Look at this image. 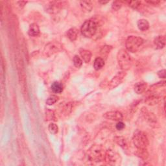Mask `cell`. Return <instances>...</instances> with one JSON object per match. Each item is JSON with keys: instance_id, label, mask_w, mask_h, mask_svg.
Here are the masks:
<instances>
[{"instance_id": "6da1fadb", "label": "cell", "mask_w": 166, "mask_h": 166, "mask_svg": "<svg viewBox=\"0 0 166 166\" xmlns=\"http://www.w3.org/2000/svg\"><path fill=\"white\" fill-rule=\"evenodd\" d=\"M16 63L17 67V71L18 75V80L20 82V85L21 86V90L22 94L25 99H28V92L27 88V81H26V75L25 73L23 61H22L21 58H20V55L16 56Z\"/></svg>"}, {"instance_id": "7a4b0ae2", "label": "cell", "mask_w": 166, "mask_h": 166, "mask_svg": "<svg viewBox=\"0 0 166 166\" xmlns=\"http://www.w3.org/2000/svg\"><path fill=\"white\" fill-rule=\"evenodd\" d=\"M106 150L101 145H93L87 151L86 156L88 160L93 162H101L104 161Z\"/></svg>"}, {"instance_id": "3957f363", "label": "cell", "mask_w": 166, "mask_h": 166, "mask_svg": "<svg viewBox=\"0 0 166 166\" xmlns=\"http://www.w3.org/2000/svg\"><path fill=\"white\" fill-rule=\"evenodd\" d=\"M99 25L97 21L95 20H88L84 22L81 26V31L82 35L86 38L94 37L98 30Z\"/></svg>"}, {"instance_id": "277c9868", "label": "cell", "mask_w": 166, "mask_h": 166, "mask_svg": "<svg viewBox=\"0 0 166 166\" xmlns=\"http://www.w3.org/2000/svg\"><path fill=\"white\" fill-rule=\"evenodd\" d=\"M117 60L119 66L123 71H127L129 70L132 65V58L125 49H120L117 55Z\"/></svg>"}, {"instance_id": "5b68a950", "label": "cell", "mask_w": 166, "mask_h": 166, "mask_svg": "<svg viewBox=\"0 0 166 166\" xmlns=\"http://www.w3.org/2000/svg\"><path fill=\"white\" fill-rule=\"evenodd\" d=\"M132 142L138 149H147L149 145V140L145 132L137 130L134 133Z\"/></svg>"}, {"instance_id": "8992f818", "label": "cell", "mask_w": 166, "mask_h": 166, "mask_svg": "<svg viewBox=\"0 0 166 166\" xmlns=\"http://www.w3.org/2000/svg\"><path fill=\"white\" fill-rule=\"evenodd\" d=\"M144 43V40L143 39L136 36H130L127 38L125 42V46L127 49L131 52H137L141 46Z\"/></svg>"}, {"instance_id": "52a82bcc", "label": "cell", "mask_w": 166, "mask_h": 166, "mask_svg": "<svg viewBox=\"0 0 166 166\" xmlns=\"http://www.w3.org/2000/svg\"><path fill=\"white\" fill-rule=\"evenodd\" d=\"M63 49V46L57 41H51L44 47L43 55L46 57H50Z\"/></svg>"}, {"instance_id": "ba28073f", "label": "cell", "mask_w": 166, "mask_h": 166, "mask_svg": "<svg viewBox=\"0 0 166 166\" xmlns=\"http://www.w3.org/2000/svg\"><path fill=\"white\" fill-rule=\"evenodd\" d=\"M104 161L109 165H118L121 161L120 154H119L117 152L114 151L113 150H106Z\"/></svg>"}, {"instance_id": "9c48e42d", "label": "cell", "mask_w": 166, "mask_h": 166, "mask_svg": "<svg viewBox=\"0 0 166 166\" xmlns=\"http://www.w3.org/2000/svg\"><path fill=\"white\" fill-rule=\"evenodd\" d=\"M66 3L64 2H51L46 5V11L49 14H56L63 9L64 5H66Z\"/></svg>"}, {"instance_id": "30bf717a", "label": "cell", "mask_w": 166, "mask_h": 166, "mask_svg": "<svg viewBox=\"0 0 166 166\" xmlns=\"http://www.w3.org/2000/svg\"><path fill=\"white\" fill-rule=\"evenodd\" d=\"M127 73L125 71H119L115 76L112 78L111 81L109 82L108 88L110 89H114L119 85L122 82L125 77H126Z\"/></svg>"}, {"instance_id": "8fae6325", "label": "cell", "mask_w": 166, "mask_h": 166, "mask_svg": "<svg viewBox=\"0 0 166 166\" xmlns=\"http://www.w3.org/2000/svg\"><path fill=\"white\" fill-rule=\"evenodd\" d=\"M141 114L150 125H155L157 123V119L153 113L150 112L147 108L143 107L141 109Z\"/></svg>"}, {"instance_id": "7c38bea8", "label": "cell", "mask_w": 166, "mask_h": 166, "mask_svg": "<svg viewBox=\"0 0 166 166\" xmlns=\"http://www.w3.org/2000/svg\"><path fill=\"white\" fill-rule=\"evenodd\" d=\"M103 117L105 119H107L112 121H115V122H120L123 119V116L122 112L119 111H109L104 113Z\"/></svg>"}, {"instance_id": "4fadbf2b", "label": "cell", "mask_w": 166, "mask_h": 166, "mask_svg": "<svg viewBox=\"0 0 166 166\" xmlns=\"http://www.w3.org/2000/svg\"><path fill=\"white\" fill-rule=\"evenodd\" d=\"M149 95L145 98V103L149 106H154L159 103L160 96L158 94H155L154 92L148 93Z\"/></svg>"}, {"instance_id": "5bb4252c", "label": "cell", "mask_w": 166, "mask_h": 166, "mask_svg": "<svg viewBox=\"0 0 166 166\" xmlns=\"http://www.w3.org/2000/svg\"><path fill=\"white\" fill-rule=\"evenodd\" d=\"M147 88V83L144 82H138L135 84L134 86V92L137 94H141L146 91Z\"/></svg>"}, {"instance_id": "9a60e30c", "label": "cell", "mask_w": 166, "mask_h": 166, "mask_svg": "<svg viewBox=\"0 0 166 166\" xmlns=\"http://www.w3.org/2000/svg\"><path fill=\"white\" fill-rule=\"evenodd\" d=\"M165 42H166L165 36L164 35L158 36L157 37L155 38V39L154 40V46L158 49H163L165 46Z\"/></svg>"}, {"instance_id": "2e32d148", "label": "cell", "mask_w": 166, "mask_h": 166, "mask_svg": "<svg viewBox=\"0 0 166 166\" xmlns=\"http://www.w3.org/2000/svg\"><path fill=\"white\" fill-rule=\"evenodd\" d=\"M40 28L38 24L33 23L31 24L29 26V29L28 31V34L30 36L33 37H36L40 35Z\"/></svg>"}, {"instance_id": "e0dca14e", "label": "cell", "mask_w": 166, "mask_h": 166, "mask_svg": "<svg viewBox=\"0 0 166 166\" xmlns=\"http://www.w3.org/2000/svg\"><path fill=\"white\" fill-rule=\"evenodd\" d=\"M78 35H79V30L75 27H72L66 33L67 37L71 41L76 40L77 39Z\"/></svg>"}, {"instance_id": "ac0fdd59", "label": "cell", "mask_w": 166, "mask_h": 166, "mask_svg": "<svg viewBox=\"0 0 166 166\" xmlns=\"http://www.w3.org/2000/svg\"><path fill=\"white\" fill-rule=\"evenodd\" d=\"M114 141L123 149H126L128 147L127 141L123 136H115L114 138Z\"/></svg>"}, {"instance_id": "d6986e66", "label": "cell", "mask_w": 166, "mask_h": 166, "mask_svg": "<svg viewBox=\"0 0 166 166\" xmlns=\"http://www.w3.org/2000/svg\"><path fill=\"white\" fill-rule=\"evenodd\" d=\"M80 55L85 62L88 63L91 60L92 53L90 51L86 49H81L80 51Z\"/></svg>"}, {"instance_id": "ffe728a7", "label": "cell", "mask_w": 166, "mask_h": 166, "mask_svg": "<svg viewBox=\"0 0 166 166\" xmlns=\"http://www.w3.org/2000/svg\"><path fill=\"white\" fill-rule=\"evenodd\" d=\"M51 89L52 90L53 92H54L55 94H60L62 93L63 91V85L61 83L59 82H54L53 83H52Z\"/></svg>"}, {"instance_id": "44dd1931", "label": "cell", "mask_w": 166, "mask_h": 166, "mask_svg": "<svg viewBox=\"0 0 166 166\" xmlns=\"http://www.w3.org/2000/svg\"><path fill=\"white\" fill-rule=\"evenodd\" d=\"M137 25L138 29L141 31H145L149 28V23L147 20L141 19L138 21Z\"/></svg>"}, {"instance_id": "7402d4cb", "label": "cell", "mask_w": 166, "mask_h": 166, "mask_svg": "<svg viewBox=\"0 0 166 166\" xmlns=\"http://www.w3.org/2000/svg\"><path fill=\"white\" fill-rule=\"evenodd\" d=\"M81 7L82 9L86 12H91L93 9V5L92 2L90 1H81L80 2Z\"/></svg>"}, {"instance_id": "603a6c76", "label": "cell", "mask_w": 166, "mask_h": 166, "mask_svg": "<svg viewBox=\"0 0 166 166\" xmlns=\"http://www.w3.org/2000/svg\"><path fill=\"white\" fill-rule=\"evenodd\" d=\"M104 66V60L101 57H97L94 62V67L95 70H99Z\"/></svg>"}, {"instance_id": "cb8c5ba5", "label": "cell", "mask_w": 166, "mask_h": 166, "mask_svg": "<svg viewBox=\"0 0 166 166\" xmlns=\"http://www.w3.org/2000/svg\"><path fill=\"white\" fill-rule=\"evenodd\" d=\"M165 86V81H162L161 82H158L157 83H155L154 85H152L150 87L149 90H148L147 93H150V92H155L156 90L161 88L162 86Z\"/></svg>"}, {"instance_id": "d4e9b609", "label": "cell", "mask_w": 166, "mask_h": 166, "mask_svg": "<svg viewBox=\"0 0 166 166\" xmlns=\"http://www.w3.org/2000/svg\"><path fill=\"white\" fill-rule=\"evenodd\" d=\"M136 155L143 160H146L149 156V153L147 151V149H138Z\"/></svg>"}, {"instance_id": "484cf974", "label": "cell", "mask_w": 166, "mask_h": 166, "mask_svg": "<svg viewBox=\"0 0 166 166\" xmlns=\"http://www.w3.org/2000/svg\"><path fill=\"white\" fill-rule=\"evenodd\" d=\"M45 115H46V119L47 121H56L55 114L53 110L47 109L46 111V114Z\"/></svg>"}, {"instance_id": "4316f807", "label": "cell", "mask_w": 166, "mask_h": 166, "mask_svg": "<svg viewBox=\"0 0 166 166\" xmlns=\"http://www.w3.org/2000/svg\"><path fill=\"white\" fill-rule=\"evenodd\" d=\"M129 6L131 7V8L136 9V10H139L140 7L142 5L141 2L140 1H132V2H128Z\"/></svg>"}, {"instance_id": "83f0119b", "label": "cell", "mask_w": 166, "mask_h": 166, "mask_svg": "<svg viewBox=\"0 0 166 166\" xmlns=\"http://www.w3.org/2000/svg\"><path fill=\"white\" fill-rule=\"evenodd\" d=\"M59 97L57 95H53L49 97L46 100V104L48 105H53L58 101Z\"/></svg>"}, {"instance_id": "f1b7e54d", "label": "cell", "mask_w": 166, "mask_h": 166, "mask_svg": "<svg viewBox=\"0 0 166 166\" xmlns=\"http://www.w3.org/2000/svg\"><path fill=\"white\" fill-rule=\"evenodd\" d=\"M73 62L74 66L77 67V68H79L82 65V60L78 55H75L73 59Z\"/></svg>"}, {"instance_id": "f546056e", "label": "cell", "mask_w": 166, "mask_h": 166, "mask_svg": "<svg viewBox=\"0 0 166 166\" xmlns=\"http://www.w3.org/2000/svg\"><path fill=\"white\" fill-rule=\"evenodd\" d=\"M48 130L52 134H56L58 131V127L55 123H51L48 126Z\"/></svg>"}, {"instance_id": "4dcf8cb0", "label": "cell", "mask_w": 166, "mask_h": 166, "mask_svg": "<svg viewBox=\"0 0 166 166\" xmlns=\"http://www.w3.org/2000/svg\"><path fill=\"white\" fill-rule=\"evenodd\" d=\"M72 108H73V106H72V103H67L65 106L64 107V108H62L63 109V112L64 114L65 115H68L69 114H70V113L72 111Z\"/></svg>"}, {"instance_id": "1f68e13d", "label": "cell", "mask_w": 166, "mask_h": 166, "mask_svg": "<svg viewBox=\"0 0 166 166\" xmlns=\"http://www.w3.org/2000/svg\"><path fill=\"white\" fill-rule=\"evenodd\" d=\"M122 2L116 1V2H113L112 5V8L114 11H117L122 8Z\"/></svg>"}, {"instance_id": "d6a6232c", "label": "cell", "mask_w": 166, "mask_h": 166, "mask_svg": "<svg viewBox=\"0 0 166 166\" xmlns=\"http://www.w3.org/2000/svg\"><path fill=\"white\" fill-rule=\"evenodd\" d=\"M112 46H103L102 50L101 51V53H103L104 55V54H108L110 53V50L112 49Z\"/></svg>"}, {"instance_id": "836d02e7", "label": "cell", "mask_w": 166, "mask_h": 166, "mask_svg": "<svg viewBox=\"0 0 166 166\" xmlns=\"http://www.w3.org/2000/svg\"><path fill=\"white\" fill-rule=\"evenodd\" d=\"M125 127V125L124 123H123L122 122V121H120V122H118L116 125V129L118 130V131L123 130Z\"/></svg>"}, {"instance_id": "e575fe53", "label": "cell", "mask_w": 166, "mask_h": 166, "mask_svg": "<svg viewBox=\"0 0 166 166\" xmlns=\"http://www.w3.org/2000/svg\"><path fill=\"white\" fill-rule=\"evenodd\" d=\"M165 70H162L159 71H158L157 74L158 75V77L160 78H162V79H165Z\"/></svg>"}, {"instance_id": "d590c367", "label": "cell", "mask_w": 166, "mask_h": 166, "mask_svg": "<svg viewBox=\"0 0 166 166\" xmlns=\"http://www.w3.org/2000/svg\"><path fill=\"white\" fill-rule=\"evenodd\" d=\"M145 2L149 3V4H150V5H154V6L158 5L161 3V2L157 1V0H154V1H146Z\"/></svg>"}, {"instance_id": "8d00e7d4", "label": "cell", "mask_w": 166, "mask_h": 166, "mask_svg": "<svg viewBox=\"0 0 166 166\" xmlns=\"http://www.w3.org/2000/svg\"><path fill=\"white\" fill-rule=\"evenodd\" d=\"M17 3L18 4V6L21 9L25 5V4L27 3V2H18Z\"/></svg>"}, {"instance_id": "74e56055", "label": "cell", "mask_w": 166, "mask_h": 166, "mask_svg": "<svg viewBox=\"0 0 166 166\" xmlns=\"http://www.w3.org/2000/svg\"><path fill=\"white\" fill-rule=\"evenodd\" d=\"M109 2H99V3H101V4H102V5H104V4H107V3H108Z\"/></svg>"}]
</instances>
